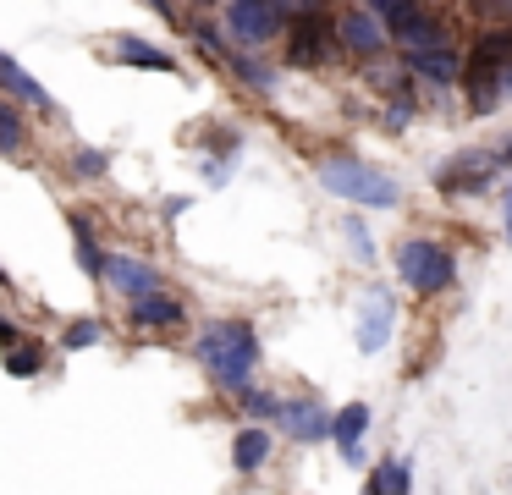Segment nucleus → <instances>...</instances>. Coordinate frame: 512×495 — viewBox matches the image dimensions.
<instances>
[{
  "instance_id": "f257e3e1",
  "label": "nucleus",
  "mask_w": 512,
  "mask_h": 495,
  "mask_svg": "<svg viewBox=\"0 0 512 495\" xmlns=\"http://www.w3.org/2000/svg\"><path fill=\"white\" fill-rule=\"evenodd\" d=\"M193 358L204 363L215 391L243 402L254 391V369H259V330L248 319H210V325L193 330Z\"/></svg>"
},
{
  "instance_id": "f03ea898",
  "label": "nucleus",
  "mask_w": 512,
  "mask_h": 495,
  "mask_svg": "<svg viewBox=\"0 0 512 495\" xmlns=\"http://www.w3.org/2000/svg\"><path fill=\"white\" fill-rule=\"evenodd\" d=\"M314 176H320L325 193L347 198V204H358V209H397L402 204L397 176L369 165V160H358V154H325Z\"/></svg>"
},
{
  "instance_id": "7ed1b4c3",
  "label": "nucleus",
  "mask_w": 512,
  "mask_h": 495,
  "mask_svg": "<svg viewBox=\"0 0 512 495\" xmlns=\"http://www.w3.org/2000/svg\"><path fill=\"white\" fill-rule=\"evenodd\" d=\"M397 281L413 297H441L457 281V253L435 237H402L397 242Z\"/></svg>"
},
{
  "instance_id": "20e7f679",
  "label": "nucleus",
  "mask_w": 512,
  "mask_h": 495,
  "mask_svg": "<svg viewBox=\"0 0 512 495\" xmlns=\"http://www.w3.org/2000/svg\"><path fill=\"white\" fill-rule=\"evenodd\" d=\"M292 6H265V0H237V6H221V28L237 50H265V44L287 39Z\"/></svg>"
},
{
  "instance_id": "39448f33",
  "label": "nucleus",
  "mask_w": 512,
  "mask_h": 495,
  "mask_svg": "<svg viewBox=\"0 0 512 495\" xmlns=\"http://www.w3.org/2000/svg\"><path fill=\"white\" fill-rule=\"evenodd\" d=\"M336 17L325 6H292L287 22V61L292 66H325L336 55Z\"/></svg>"
},
{
  "instance_id": "423d86ee",
  "label": "nucleus",
  "mask_w": 512,
  "mask_h": 495,
  "mask_svg": "<svg viewBox=\"0 0 512 495\" xmlns=\"http://www.w3.org/2000/svg\"><path fill=\"white\" fill-rule=\"evenodd\" d=\"M496 171H507L496 149H463V154H452V160L435 165V187H441L446 198H457V193H485V187L496 182Z\"/></svg>"
},
{
  "instance_id": "0eeeda50",
  "label": "nucleus",
  "mask_w": 512,
  "mask_h": 495,
  "mask_svg": "<svg viewBox=\"0 0 512 495\" xmlns=\"http://www.w3.org/2000/svg\"><path fill=\"white\" fill-rule=\"evenodd\" d=\"M276 429L281 435H292L298 446H320V440H331L336 429V413L320 402V396H281V413H276Z\"/></svg>"
},
{
  "instance_id": "6e6552de",
  "label": "nucleus",
  "mask_w": 512,
  "mask_h": 495,
  "mask_svg": "<svg viewBox=\"0 0 512 495\" xmlns=\"http://www.w3.org/2000/svg\"><path fill=\"white\" fill-rule=\"evenodd\" d=\"M105 281H111L127 303H138V297H149V292H166V286H160V270L144 253H111V259H105Z\"/></svg>"
},
{
  "instance_id": "1a4fd4ad",
  "label": "nucleus",
  "mask_w": 512,
  "mask_h": 495,
  "mask_svg": "<svg viewBox=\"0 0 512 495\" xmlns=\"http://www.w3.org/2000/svg\"><path fill=\"white\" fill-rule=\"evenodd\" d=\"M336 39H342L353 55H380L386 39H391V28L369 6H347V11H336Z\"/></svg>"
},
{
  "instance_id": "9d476101",
  "label": "nucleus",
  "mask_w": 512,
  "mask_h": 495,
  "mask_svg": "<svg viewBox=\"0 0 512 495\" xmlns=\"http://www.w3.org/2000/svg\"><path fill=\"white\" fill-rule=\"evenodd\" d=\"M391 325H397V303L391 292H364V308H358V352H386Z\"/></svg>"
},
{
  "instance_id": "9b49d317",
  "label": "nucleus",
  "mask_w": 512,
  "mask_h": 495,
  "mask_svg": "<svg viewBox=\"0 0 512 495\" xmlns=\"http://www.w3.org/2000/svg\"><path fill=\"white\" fill-rule=\"evenodd\" d=\"M0 363H6V374H17V380H34V374L45 369V341L28 336V330H12V319H0Z\"/></svg>"
},
{
  "instance_id": "f8f14e48",
  "label": "nucleus",
  "mask_w": 512,
  "mask_h": 495,
  "mask_svg": "<svg viewBox=\"0 0 512 495\" xmlns=\"http://www.w3.org/2000/svg\"><path fill=\"white\" fill-rule=\"evenodd\" d=\"M67 231H72V248H78L83 275H89V281H105V259H111V253H105V248H100V237H94L89 209H67Z\"/></svg>"
},
{
  "instance_id": "ddd939ff",
  "label": "nucleus",
  "mask_w": 512,
  "mask_h": 495,
  "mask_svg": "<svg viewBox=\"0 0 512 495\" xmlns=\"http://www.w3.org/2000/svg\"><path fill=\"white\" fill-rule=\"evenodd\" d=\"M127 319L144 325V330H166V325H182V319H188V303L171 297V292H149V297H138V303H127Z\"/></svg>"
},
{
  "instance_id": "4468645a",
  "label": "nucleus",
  "mask_w": 512,
  "mask_h": 495,
  "mask_svg": "<svg viewBox=\"0 0 512 495\" xmlns=\"http://www.w3.org/2000/svg\"><path fill=\"white\" fill-rule=\"evenodd\" d=\"M270 451H276V435H270L265 424H243L232 435V468L237 473H259L270 462Z\"/></svg>"
},
{
  "instance_id": "2eb2a0df",
  "label": "nucleus",
  "mask_w": 512,
  "mask_h": 495,
  "mask_svg": "<svg viewBox=\"0 0 512 495\" xmlns=\"http://www.w3.org/2000/svg\"><path fill=\"white\" fill-rule=\"evenodd\" d=\"M408 77H424V83H435V88H452V83H463V55L457 50L408 55Z\"/></svg>"
},
{
  "instance_id": "dca6fc26",
  "label": "nucleus",
  "mask_w": 512,
  "mask_h": 495,
  "mask_svg": "<svg viewBox=\"0 0 512 495\" xmlns=\"http://www.w3.org/2000/svg\"><path fill=\"white\" fill-rule=\"evenodd\" d=\"M111 50H116V61H127V66H149V72H177V55H166L160 44L138 39V33H116Z\"/></svg>"
},
{
  "instance_id": "f3484780",
  "label": "nucleus",
  "mask_w": 512,
  "mask_h": 495,
  "mask_svg": "<svg viewBox=\"0 0 512 495\" xmlns=\"http://www.w3.org/2000/svg\"><path fill=\"white\" fill-rule=\"evenodd\" d=\"M0 94H12L17 105H34V110H56V105H50V94H45V88H39L34 77L23 72V66H17L6 50H0Z\"/></svg>"
},
{
  "instance_id": "a211bd4d",
  "label": "nucleus",
  "mask_w": 512,
  "mask_h": 495,
  "mask_svg": "<svg viewBox=\"0 0 512 495\" xmlns=\"http://www.w3.org/2000/svg\"><path fill=\"white\" fill-rule=\"evenodd\" d=\"M369 402H347V407H336V429H331V440H336V451H358L364 446V435H369Z\"/></svg>"
},
{
  "instance_id": "6ab92c4d",
  "label": "nucleus",
  "mask_w": 512,
  "mask_h": 495,
  "mask_svg": "<svg viewBox=\"0 0 512 495\" xmlns=\"http://www.w3.org/2000/svg\"><path fill=\"white\" fill-rule=\"evenodd\" d=\"M226 72H232L237 83H248L254 94H270V88H276V72H270L265 61H254V55H243V50H237L232 61H226Z\"/></svg>"
},
{
  "instance_id": "aec40b11",
  "label": "nucleus",
  "mask_w": 512,
  "mask_h": 495,
  "mask_svg": "<svg viewBox=\"0 0 512 495\" xmlns=\"http://www.w3.org/2000/svg\"><path fill=\"white\" fill-rule=\"evenodd\" d=\"M17 149H28V121L12 99H0V154H17Z\"/></svg>"
},
{
  "instance_id": "412c9836",
  "label": "nucleus",
  "mask_w": 512,
  "mask_h": 495,
  "mask_svg": "<svg viewBox=\"0 0 512 495\" xmlns=\"http://www.w3.org/2000/svg\"><path fill=\"white\" fill-rule=\"evenodd\" d=\"M380 484H386V495H413V462L408 457H380Z\"/></svg>"
},
{
  "instance_id": "4be33fe9",
  "label": "nucleus",
  "mask_w": 512,
  "mask_h": 495,
  "mask_svg": "<svg viewBox=\"0 0 512 495\" xmlns=\"http://www.w3.org/2000/svg\"><path fill=\"white\" fill-rule=\"evenodd\" d=\"M342 237H347V248H353L358 264H375V237H369L364 215H342Z\"/></svg>"
},
{
  "instance_id": "5701e85b",
  "label": "nucleus",
  "mask_w": 512,
  "mask_h": 495,
  "mask_svg": "<svg viewBox=\"0 0 512 495\" xmlns=\"http://www.w3.org/2000/svg\"><path fill=\"white\" fill-rule=\"evenodd\" d=\"M100 341H105V325H100V319H72V325L61 330V347H67V352L100 347Z\"/></svg>"
},
{
  "instance_id": "b1692460",
  "label": "nucleus",
  "mask_w": 512,
  "mask_h": 495,
  "mask_svg": "<svg viewBox=\"0 0 512 495\" xmlns=\"http://www.w3.org/2000/svg\"><path fill=\"white\" fill-rule=\"evenodd\" d=\"M72 171H78L83 182H94V176L111 171V154H105V149H78V154H72Z\"/></svg>"
},
{
  "instance_id": "393cba45",
  "label": "nucleus",
  "mask_w": 512,
  "mask_h": 495,
  "mask_svg": "<svg viewBox=\"0 0 512 495\" xmlns=\"http://www.w3.org/2000/svg\"><path fill=\"white\" fill-rule=\"evenodd\" d=\"M243 407H248L254 418H270V424H276V413H281V396H270V391H259V385H254V391L243 396Z\"/></svg>"
},
{
  "instance_id": "a878e982",
  "label": "nucleus",
  "mask_w": 512,
  "mask_h": 495,
  "mask_svg": "<svg viewBox=\"0 0 512 495\" xmlns=\"http://www.w3.org/2000/svg\"><path fill=\"white\" fill-rule=\"evenodd\" d=\"M364 495H386V484H380V473H369V479H364Z\"/></svg>"
},
{
  "instance_id": "bb28decb",
  "label": "nucleus",
  "mask_w": 512,
  "mask_h": 495,
  "mask_svg": "<svg viewBox=\"0 0 512 495\" xmlns=\"http://www.w3.org/2000/svg\"><path fill=\"white\" fill-rule=\"evenodd\" d=\"M501 231H507V242H512V204H507V215H501Z\"/></svg>"
},
{
  "instance_id": "cd10ccee",
  "label": "nucleus",
  "mask_w": 512,
  "mask_h": 495,
  "mask_svg": "<svg viewBox=\"0 0 512 495\" xmlns=\"http://www.w3.org/2000/svg\"><path fill=\"white\" fill-rule=\"evenodd\" d=\"M501 198H507V204H512V182H507V193H501Z\"/></svg>"
}]
</instances>
